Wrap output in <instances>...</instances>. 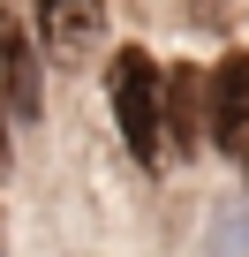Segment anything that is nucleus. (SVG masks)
Returning a JSON list of instances; mask_svg holds the SVG:
<instances>
[{"mask_svg": "<svg viewBox=\"0 0 249 257\" xmlns=\"http://www.w3.org/2000/svg\"><path fill=\"white\" fill-rule=\"evenodd\" d=\"M38 38L61 61H83L106 38V0H38Z\"/></svg>", "mask_w": 249, "mask_h": 257, "instance_id": "39448f33", "label": "nucleus"}, {"mask_svg": "<svg viewBox=\"0 0 249 257\" xmlns=\"http://www.w3.org/2000/svg\"><path fill=\"white\" fill-rule=\"evenodd\" d=\"M204 128H211V76L196 61H174L166 68V152L174 159H196L204 152Z\"/></svg>", "mask_w": 249, "mask_h": 257, "instance_id": "f03ea898", "label": "nucleus"}, {"mask_svg": "<svg viewBox=\"0 0 249 257\" xmlns=\"http://www.w3.org/2000/svg\"><path fill=\"white\" fill-rule=\"evenodd\" d=\"M0 106L8 113H23V121H38V106H46V68H38V46H31V23L16 16V8H0Z\"/></svg>", "mask_w": 249, "mask_h": 257, "instance_id": "7ed1b4c3", "label": "nucleus"}, {"mask_svg": "<svg viewBox=\"0 0 249 257\" xmlns=\"http://www.w3.org/2000/svg\"><path fill=\"white\" fill-rule=\"evenodd\" d=\"M219 219V234H211V257H241V242H249V219L241 212H211Z\"/></svg>", "mask_w": 249, "mask_h": 257, "instance_id": "423d86ee", "label": "nucleus"}, {"mask_svg": "<svg viewBox=\"0 0 249 257\" xmlns=\"http://www.w3.org/2000/svg\"><path fill=\"white\" fill-rule=\"evenodd\" d=\"M211 152H241L249 159V53H219L211 68Z\"/></svg>", "mask_w": 249, "mask_h": 257, "instance_id": "20e7f679", "label": "nucleus"}, {"mask_svg": "<svg viewBox=\"0 0 249 257\" xmlns=\"http://www.w3.org/2000/svg\"><path fill=\"white\" fill-rule=\"evenodd\" d=\"M0 257H8V227H0Z\"/></svg>", "mask_w": 249, "mask_h": 257, "instance_id": "6e6552de", "label": "nucleus"}, {"mask_svg": "<svg viewBox=\"0 0 249 257\" xmlns=\"http://www.w3.org/2000/svg\"><path fill=\"white\" fill-rule=\"evenodd\" d=\"M16 167V137H8V106H0V174Z\"/></svg>", "mask_w": 249, "mask_h": 257, "instance_id": "0eeeda50", "label": "nucleus"}, {"mask_svg": "<svg viewBox=\"0 0 249 257\" xmlns=\"http://www.w3.org/2000/svg\"><path fill=\"white\" fill-rule=\"evenodd\" d=\"M106 98H113V121H121V144H129L144 167L174 159L166 152V68L144 46H121L106 61Z\"/></svg>", "mask_w": 249, "mask_h": 257, "instance_id": "f257e3e1", "label": "nucleus"}]
</instances>
